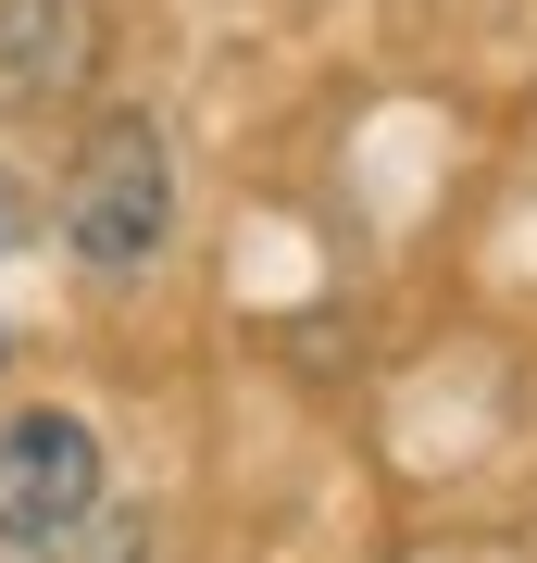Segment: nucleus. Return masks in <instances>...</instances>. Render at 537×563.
<instances>
[{"mask_svg": "<svg viewBox=\"0 0 537 563\" xmlns=\"http://www.w3.org/2000/svg\"><path fill=\"white\" fill-rule=\"evenodd\" d=\"M13 563H150V514L100 501L88 526H63V539H38V551H13Z\"/></svg>", "mask_w": 537, "mask_h": 563, "instance_id": "4", "label": "nucleus"}, {"mask_svg": "<svg viewBox=\"0 0 537 563\" xmlns=\"http://www.w3.org/2000/svg\"><path fill=\"white\" fill-rule=\"evenodd\" d=\"M100 38H113L100 0H0V113H63V101H88Z\"/></svg>", "mask_w": 537, "mask_h": 563, "instance_id": "3", "label": "nucleus"}, {"mask_svg": "<svg viewBox=\"0 0 537 563\" xmlns=\"http://www.w3.org/2000/svg\"><path fill=\"white\" fill-rule=\"evenodd\" d=\"M88 514H100V426L63 413V401L13 413L0 426V551H38Z\"/></svg>", "mask_w": 537, "mask_h": 563, "instance_id": "2", "label": "nucleus"}, {"mask_svg": "<svg viewBox=\"0 0 537 563\" xmlns=\"http://www.w3.org/2000/svg\"><path fill=\"white\" fill-rule=\"evenodd\" d=\"M0 363H13V325H0Z\"/></svg>", "mask_w": 537, "mask_h": 563, "instance_id": "6", "label": "nucleus"}, {"mask_svg": "<svg viewBox=\"0 0 537 563\" xmlns=\"http://www.w3.org/2000/svg\"><path fill=\"white\" fill-rule=\"evenodd\" d=\"M176 239V151H163L150 113H88L76 163H63V251L88 276H138V263Z\"/></svg>", "mask_w": 537, "mask_h": 563, "instance_id": "1", "label": "nucleus"}, {"mask_svg": "<svg viewBox=\"0 0 537 563\" xmlns=\"http://www.w3.org/2000/svg\"><path fill=\"white\" fill-rule=\"evenodd\" d=\"M0 251H25V188L0 176Z\"/></svg>", "mask_w": 537, "mask_h": 563, "instance_id": "5", "label": "nucleus"}]
</instances>
